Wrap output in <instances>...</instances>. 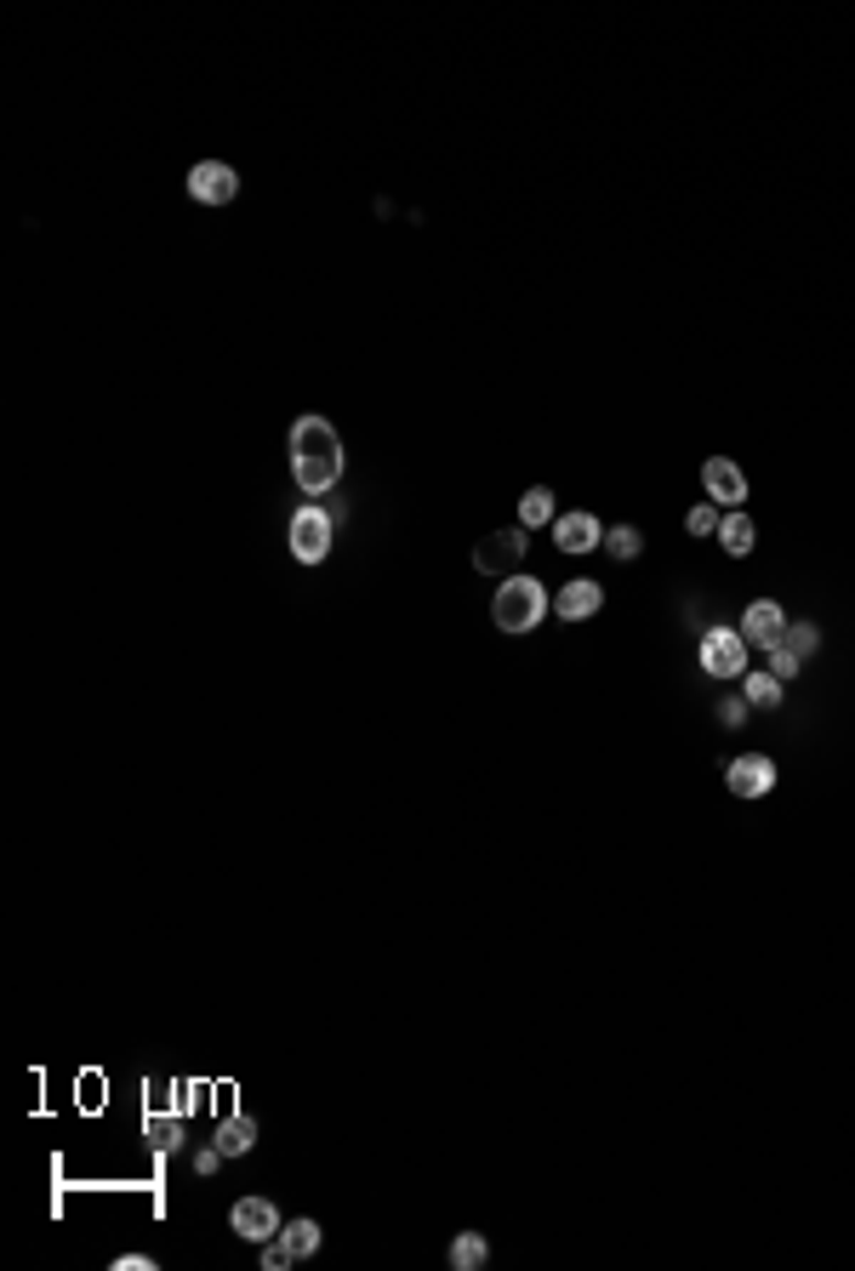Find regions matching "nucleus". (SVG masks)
I'll use <instances>...</instances> for the list:
<instances>
[{"instance_id":"1","label":"nucleus","mask_w":855,"mask_h":1271,"mask_svg":"<svg viewBox=\"0 0 855 1271\" xmlns=\"http://www.w3.org/2000/svg\"><path fill=\"white\" fill-rule=\"evenodd\" d=\"M291 480L303 485V496H325L343 480V440L325 417L291 422Z\"/></svg>"},{"instance_id":"2","label":"nucleus","mask_w":855,"mask_h":1271,"mask_svg":"<svg viewBox=\"0 0 855 1271\" xmlns=\"http://www.w3.org/2000/svg\"><path fill=\"white\" fill-rule=\"evenodd\" d=\"M548 588L537 582V577H502V588L490 593V622H497L502 633H537L542 627V616H548Z\"/></svg>"},{"instance_id":"3","label":"nucleus","mask_w":855,"mask_h":1271,"mask_svg":"<svg viewBox=\"0 0 855 1271\" xmlns=\"http://www.w3.org/2000/svg\"><path fill=\"white\" fill-rule=\"evenodd\" d=\"M747 639H742V627H707L702 633V674H713L718 685H725V679H742L747 674Z\"/></svg>"},{"instance_id":"4","label":"nucleus","mask_w":855,"mask_h":1271,"mask_svg":"<svg viewBox=\"0 0 855 1271\" xmlns=\"http://www.w3.org/2000/svg\"><path fill=\"white\" fill-rule=\"evenodd\" d=\"M332 530H337V519L325 508H314V502H303V508L291 514V559L320 564L325 553H332Z\"/></svg>"},{"instance_id":"5","label":"nucleus","mask_w":855,"mask_h":1271,"mask_svg":"<svg viewBox=\"0 0 855 1271\" xmlns=\"http://www.w3.org/2000/svg\"><path fill=\"white\" fill-rule=\"evenodd\" d=\"M474 564H479L485 577H519V564H524V525L490 530V537L474 548Z\"/></svg>"},{"instance_id":"6","label":"nucleus","mask_w":855,"mask_h":1271,"mask_svg":"<svg viewBox=\"0 0 855 1271\" xmlns=\"http://www.w3.org/2000/svg\"><path fill=\"white\" fill-rule=\"evenodd\" d=\"M736 627H742V639H747L753 650H776L781 633H787V611L776 605V599H753Z\"/></svg>"},{"instance_id":"7","label":"nucleus","mask_w":855,"mask_h":1271,"mask_svg":"<svg viewBox=\"0 0 855 1271\" xmlns=\"http://www.w3.org/2000/svg\"><path fill=\"white\" fill-rule=\"evenodd\" d=\"M188 194L201 200V206H228V200L240 194V172H235V165H223V160H201L188 172Z\"/></svg>"},{"instance_id":"8","label":"nucleus","mask_w":855,"mask_h":1271,"mask_svg":"<svg viewBox=\"0 0 855 1271\" xmlns=\"http://www.w3.org/2000/svg\"><path fill=\"white\" fill-rule=\"evenodd\" d=\"M228 1226H235L240 1237H246V1243H269V1237H280V1209H274V1203L269 1197H240L235 1203V1209H228Z\"/></svg>"},{"instance_id":"9","label":"nucleus","mask_w":855,"mask_h":1271,"mask_svg":"<svg viewBox=\"0 0 855 1271\" xmlns=\"http://www.w3.org/2000/svg\"><path fill=\"white\" fill-rule=\"evenodd\" d=\"M702 485H707V496H713V508H742L747 502V474L730 462V456H707L702 462Z\"/></svg>"},{"instance_id":"10","label":"nucleus","mask_w":855,"mask_h":1271,"mask_svg":"<svg viewBox=\"0 0 855 1271\" xmlns=\"http://www.w3.org/2000/svg\"><path fill=\"white\" fill-rule=\"evenodd\" d=\"M553 548H559V553H594V548H605V525L587 514V508L559 514V519H553Z\"/></svg>"},{"instance_id":"11","label":"nucleus","mask_w":855,"mask_h":1271,"mask_svg":"<svg viewBox=\"0 0 855 1271\" xmlns=\"http://www.w3.org/2000/svg\"><path fill=\"white\" fill-rule=\"evenodd\" d=\"M725 787H730L736 798H765V793L776 787V764H770L765 753H742V758L725 764Z\"/></svg>"},{"instance_id":"12","label":"nucleus","mask_w":855,"mask_h":1271,"mask_svg":"<svg viewBox=\"0 0 855 1271\" xmlns=\"http://www.w3.org/2000/svg\"><path fill=\"white\" fill-rule=\"evenodd\" d=\"M599 605H605V588L599 582H565V588H559L553 593V611L559 616H565V622H587V616H599Z\"/></svg>"},{"instance_id":"13","label":"nucleus","mask_w":855,"mask_h":1271,"mask_svg":"<svg viewBox=\"0 0 855 1271\" xmlns=\"http://www.w3.org/2000/svg\"><path fill=\"white\" fill-rule=\"evenodd\" d=\"M223 1157H246L251 1146H257V1118H246V1112H235V1118H223L217 1123V1141H212Z\"/></svg>"},{"instance_id":"14","label":"nucleus","mask_w":855,"mask_h":1271,"mask_svg":"<svg viewBox=\"0 0 855 1271\" xmlns=\"http://www.w3.org/2000/svg\"><path fill=\"white\" fill-rule=\"evenodd\" d=\"M753 542H759V530H753V519H747L742 508H730L725 519H718V548H725L730 559H747Z\"/></svg>"},{"instance_id":"15","label":"nucleus","mask_w":855,"mask_h":1271,"mask_svg":"<svg viewBox=\"0 0 855 1271\" xmlns=\"http://www.w3.org/2000/svg\"><path fill=\"white\" fill-rule=\"evenodd\" d=\"M559 519V508H553V491L548 485H531L519 496V525L524 530H542V525H553Z\"/></svg>"},{"instance_id":"16","label":"nucleus","mask_w":855,"mask_h":1271,"mask_svg":"<svg viewBox=\"0 0 855 1271\" xmlns=\"http://www.w3.org/2000/svg\"><path fill=\"white\" fill-rule=\"evenodd\" d=\"M742 696H747V708H765L770 713V708H781L787 690H781L776 674H765V667H759V674H742Z\"/></svg>"},{"instance_id":"17","label":"nucleus","mask_w":855,"mask_h":1271,"mask_svg":"<svg viewBox=\"0 0 855 1271\" xmlns=\"http://www.w3.org/2000/svg\"><path fill=\"white\" fill-rule=\"evenodd\" d=\"M280 1249L291 1254V1265L309 1260V1254L320 1249V1226H314V1220H291V1226H280Z\"/></svg>"},{"instance_id":"18","label":"nucleus","mask_w":855,"mask_h":1271,"mask_svg":"<svg viewBox=\"0 0 855 1271\" xmlns=\"http://www.w3.org/2000/svg\"><path fill=\"white\" fill-rule=\"evenodd\" d=\"M485 1260H490V1243H485L479 1231H463V1237L451 1243V1265H456V1271H479Z\"/></svg>"},{"instance_id":"19","label":"nucleus","mask_w":855,"mask_h":1271,"mask_svg":"<svg viewBox=\"0 0 855 1271\" xmlns=\"http://www.w3.org/2000/svg\"><path fill=\"white\" fill-rule=\"evenodd\" d=\"M605 553H616V559H639V553H645L639 525H610V530H605Z\"/></svg>"},{"instance_id":"20","label":"nucleus","mask_w":855,"mask_h":1271,"mask_svg":"<svg viewBox=\"0 0 855 1271\" xmlns=\"http://www.w3.org/2000/svg\"><path fill=\"white\" fill-rule=\"evenodd\" d=\"M781 645H787V650H793V656L804 661V656H815V645H821V627H815V622H787Z\"/></svg>"},{"instance_id":"21","label":"nucleus","mask_w":855,"mask_h":1271,"mask_svg":"<svg viewBox=\"0 0 855 1271\" xmlns=\"http://www.w3.org/2000/svg\"><path fill=\"white\" fill-rule=\"evenodd\" d=\"M718 519H725V514H718L713 502H696V508L684 514V530H690V537H713V530H718Z\"/></svg>"},{"instance_id":"22","label":"nucleus","mask_w":855,"mask_h":1271,"mask_svg":"<svg viewBox=\"0 0 855 1271\" xmlns=\"http://www.w3.org/2000/svg\"><path fill=\"white\" fill-rule=\"evenodd\" d=\"M799 667H804V661H799L793 650H787V645H776V650H765V674H776L781 685H787V679H799Z\"/></svg>"},{"instance_id":"23","label":"nucleus","mask_w":855,"mask_h":1271,"mask_svg":"<svg viewBox=\"0 0 855 1271\" xmlns=\"http://www.w3.org/2000/svg\"><path fill=\"white\" fill-rule=\"evenodd\" d=\"M742 719H747V696H725V701H718V724H725V730H742Z\"/></svg>"},{"instance_id":"24","label":"nucleus","mask_w":855,"mask_h":1271,"mask_svg":"<svg viewBox=\"0 0 855 1271\" xmlns=\"http://www.w3.org/2000/svg\"><path fill=\"white\" fill-rule=\"evenodd\" d=\"M149 1134H154V1146H177V1141H183L177 1118H172V1123H166V1118H149Z\"/></svg>"},{"instance_id":"25","label":"nucleus","mask_w":855,"mask_h":1271,"mask_svg":"<svg viewBox=\"0 0 855 1271\" xmlns=\"http://www.w3.org/2000/svg\"><path fill=\"white\" fill-rule=\"evenodd\" d=\"M291 1265V1254L280 1249V1237H269V1243H262V1271H285Z\"/></svg>"},{"instance_id":"26","label":"nucleus","mask_w":855,"mask_h":1271,"mask_svg":"<svg viewBox=\"0 0 855 1271\" xmlns=\"http://www.w3.org/2000/svg\"><path fill=\"white\" fill-rule=\"evenodd\" d=\"M115 1271H154V1254H120Z\"/></svg>"},{"instance_id":"27","label":"nucleus","mask_w":855,"mask_h":1271,"mask_svg":"<svg viewBox=\"0 0 855 1271\" xmlns=\"http://www.w3.org/2000/svg\"><path fill=\"white\" fill-rule=\"evenodd\" d=\"M217 1163H223V1152H217V1146H206L201 1157H194V1168H201V1175H212V1168H217Z\"/></svg>"}]
</instances>
